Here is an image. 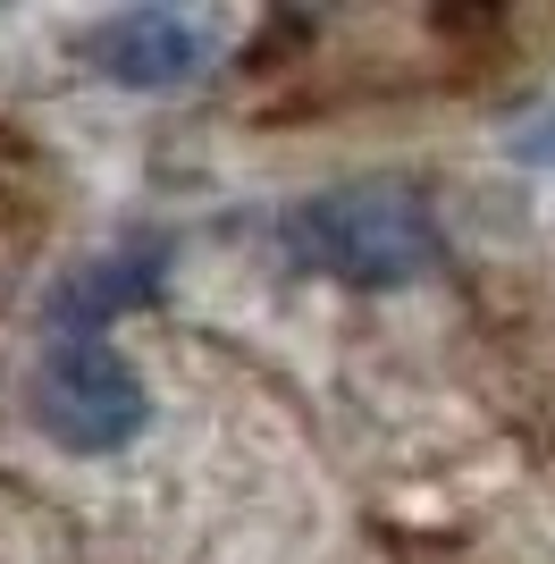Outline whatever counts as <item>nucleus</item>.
Returning <instances> with one entry per match:
<instances>
[{"label": "nucleus", "instance_id": "4", "mask_svg": "<svg viewBox=\"0 0 555 564\" xmlns=\"http://www.w3.org/2000/svg\"><path fill=\"white\" fill-rule=\"evenodd\" d=\"M152 253H135V261H92L85 279L68 286V321H110L118 304H135V295H152V270H143Z\"/></svg>", "mask_w": 555, "mask_h": 564}, {"label": "nucleus", "instance_id": "1", "mask_svg": "<svg viewBox=\"0 0 555 564\" xmlns=\"http://www.w3.org/2000/svg\"><path fill=\"white\" fill-rule=\"evenodd\" d=\"M295 245L303 261H320L353 286H404L438 261V228L421 212L413 186L362 177V186H328L295 212Z\"/></svg>", "mask_w": 555, "mask_h": 564}, {"label": "nucleus", "instance_id": "2", "mask_svg": "<svg viewBox=\"0 0 555 564\" xmlns=\"http://www.w3.org/2000/svg\"><path fill=\"white\" fill-rule=\"evenodd\" d=\"M143 379L135 362L101 337H59L34 371V422L59 438L68 455H110L143 430Z\"/></svg>", "mask_w": 555, "mask_h": 564}, {"label": "nucleus", "instance_id": "3", "mask_svg": "<svg viewBox=\"0 0 555 564\" xmlns=\"http://www.w3.org/2000/svg\"><path fill=\"white\" fill-rule=\"evenodd\" d=\"M85 51H92V68L110 76V85L161 94V85H185V76L210 68L219 34H210L203 18H177V9H118V18H101L85 34Z\"/></svg>", "mask_w": 555, "mask_h": 564}]
</instances>
